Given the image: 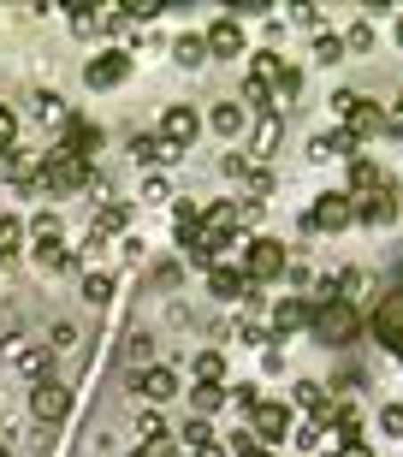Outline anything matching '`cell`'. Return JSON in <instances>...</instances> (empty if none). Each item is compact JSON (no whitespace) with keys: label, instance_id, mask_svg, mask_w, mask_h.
<instances>
[{"label":"cell","instance_id":"6da1fadb","mask_svg":"<svg viewBox=\"0 0 403 457\" xmlns=\"http://www.w3.org/2000/svg\"><path fill=\"white\" fill-rule=\"evenodd\" d=\"M344 196L356 203V220H368V226L398 220V185H391L374 161H362V154L350 161V190H344Z\"/></svg>","mask_w":403,"mask_h":457},{"label":"cell","instance_id":"7a4b0ae2","mask_svg":"<svg viewBox=\"0 0 403 457\" xmlns=\"http://www.w3.org/2000/svg\"><path fill=\"white\" fill-rule=\"evenodd\" d=\"M308 333L333 351V345H350L356 333H362V315H356V303H344V297H320V303L308 309Z\"/></svg>","mask_w":403,"mask_h":457},{"label":"cell","instance_id":"3957f363","mask_svg":"<svg viewBox=\"0 0 403 457\" xmlns=\"http://www.w3.org/2000/svg\"><path fill=\"white\" fill-rule=\"evenodd\" d=\"M89 179H95V172H89L71 149H48L42 161H36L30 190H42V185H48V190H89Z\"/></svg>","mask_w":403,"mask_h":457},{"label":"cell","instance_id":"277c9868","mask_svg":"<svg viewBox=\"0 0 403 457\" xmlns=\"http://www.w3.org/2000/svg\"><path fill=\"white\" fill-rule=\"evenodd\" d=\"M374 339L386 345L391 356L403 362V286H391V291H380V303H374Z\"/></svg>","mask_w":403,"mask_h":457},{"label":"cell","instance_id":"5b68a950","mask_svg":"<svg viewBox=\"0 0 403 457\" xmlns=\"http://www.w3.org/2000/svg\"><path fill=\"white\" fill-rule=\"evenodd\" d=\"M297 434V416H291V404H273V398H261V404L250 410V440L255 445H267L273 452V440H291Z\"/></svg>","mask_w":403,"mask_h":457},{"label":"cell","instance_id":"8992f818","mask_svg":"<svg viewBox=\"0 0 403 457\" xmlns=\"http://www.w3.org/2000/svg\"><path fill=\"white\" fill-rule=\"evenodd\" d=\"M291 268V255L279 237H250L243 244V273H250V286H261V279H279V273Z\"/></svg>","mask_w":403,"mask_h":457},{"label":"cell","instance_id":"52a82bcc","mask_svg":"<svg viewBox=\"0 0 403 457\" xmlns=\"http://www.w3.org/2000/svg\"><path fill=\"white\" fill-rule=\"evenodd\" d=\"M66 410H71V386H66V380H53V374H48V380H36V386H30V416L48 428V434L66 422Z\"/></svg>","mask_w":403,"mask_h":457},{"label":"cell","instance_id":"ba28073f","mask_svg":"<svg viewBox=\"0 0 403 457\" xmlns=\"http://www.w3.org/2000/svg\"><path fill=\"white\" fill-rule=\"evenodd\" d=\"M302 226H308V232H344V226H356V203L344 190H320Z\"/></svg>","mask_w":403,"mask_h":457},{"label":"cell","instance_id":"9c48e42d","mask_svg":"<svg viewBox=\"0 0 403 457\" xmlns=\"http://www.w3.org/2000/svg\"><path fill=\"white\" fill-rule=\"evenodd\" d=\"M125 78H131V54H125V48H101L95 60L84 66V84L89 89H119Z\"/></svg>","mask_w":403,"mask_h":457},{"label":"cell","instance_id":"30bf717a","mask_svg":"<svg viewBox=\"0 0 403 457\" xmlns=\"http://www.w3.org/2000/svg\"><path fill=\"white\" fill-rule=\"evenodd\" d=\"M196 131H202V113L190 102H172L167 113H160V137H167L178 154H190V143H196Z\"/></svg>","mask_w":403,"mask_h":457},{"label":"cell","instance_id":"8fae6325","mask_svg":"<svg viewBox=\"0 0 403 457\" xmlns=\"http://www.w3.org/2000/svg\"><path fill=\"white\" fill-rule=\"evenodd\" d=\"M202 42H208V60H243V48H250V36H243L237 18H214Z\"/></svg>","mask_w":403,"mask_h":457},{"label":"cell","instance_id":"7c38bea8","mask_svg":"<svg viewBox=\"0 0 403 457\" xmlns=\"http://www.w3.org/2000/svg\"><path fill=\"white\" fill-rule=\"evenodd\" d=\"M338 131L350 137V143H368V137H380V131H386V107H380V102H368V96H356V107L344 113V125H338Z\"/></svg>","mask_w":403,"mask_h":457},{"label":"cell","instance_id":"4fadbf2b","mask_svg":"<svg viewBox=\"0 0 403 457\" xmlns=\"http://www.w3.org/2000/svg\"><path fill=\"white\" fill-rule=\"evenodd\" d=\"M101 143H107V137H101V125H89V119H66V143H60V149H71L84 167H95Z\"/></svg>","mask_w":403,"mask_h":457},{"label":"cell","instance_id":"5bb4252c","mask_svg":"<svg viewBox=\"0 0 403 457\" xmlns=\"http://www.w3.org/2000/svg\"><path fill=\"white\" fill-rule=\"evenodd\" d=\"M131 154H136V167H172V161H185V154L172 149L160 131H136L131 137Z\"/></svg>","mask_w":403,"mask_h":457},{"label":"cell","instance_id":"9a60e30c","mask_svg":"<svg viewBox=\"0 0 403 457\" xmlns=\"http://www.w3.org/2000/svg\"><path fill=\"white\" fill-rule=\"evenodd\" d=\"M136 392H143L149 410H154V404H167V398H178V374L172 369H143L136 374Z\"/></svg>","mask_w":403,"mask_h":457},{"label":"cell","instance_id":"2e32d148","mask_svg":"<svg viewBox=\"0 0 403 457\" xmlns=\"http://www.w3.org/2000/svg\"><path fill=\"white\" fill-rule=\"evenodd\" d=\"M208 125H214L226 143H237V137L250 131V107H237V102H214V113H208Z\"/></svg>","mask_w":403,"mask_h":457},{"label":"cell","instance_id":"e0dca14e","mask_svg":"<svg viewBox=\"0 0 403 457\" xmlns=\"http://www.w3.org/2000/svg\"><path fill=\"white\" fill-rule=\"evenodd\" d=\"M291 404L315 410V422L333 428V398H326V386H315V380H297V386H291Z\"/></svg>","mask_w":403,"mask_h":457},{"label":"cell","instance_id":"ac0fdd59","mask_svg":"<svg viewBox=\"0 0 403 457\" xmlns=\"http://www.w3.org/2000/svg\"><path fill=\"white\" fill-rule=\"evenodd\" d=\"M297 327H308V303L302 297H279L273 303V339H291Z\"/></svg>","mask_w":403,"mask_h":457},{"label":"cell","instance_id":"d6986e66","mask_svg":"<svg viewBox=\"0 0 403 457\" xmlns=\"http://www.w3.org/2000/svg\"><path fill=\"white\" fill-rule=\"evenodd\" d=\"M308 161H320V167H326V161H356V143L344 131H333V137H308Z\"/></svg>","mask_w":403,"mask_h":457},{"label":"cell","instance_id":"ffe728a7","mask_svg":"<svg viewBox=\"0 0 403 457\" xmlns=\"http://www.w3.org/2000/svg\"><path fill=\"white\" fill-rule=\"evenodd\" d=\"M243 286H250V279H243V273H237L232 262H219V268H208V291H214L219 303H237V297H243Z\"/></svg>","mask_w":403,"mask_h":457},{"label":"cell","instance_id":"44dd1931","mask_svg":"<svg viewBox=\"0 0 403 457\" xmlns=\"http://www.w3.org/2000/svg\"><path fill=\"white\" fill-rule=\"evenodd\" d=\"M30 255H36V268H48V273H66V268H78V255L66 250V237H48V244H30Z\"/></svg>","mask_w":403,"mask_h":457},{"label":"cell","instance_id":"7402d4cb","mask_svg":"<svg viewBox=\"0 0 403 457\" xmlns=\"http://www.w3.org/2000/svg\"><path fill=\"white\" fill-rule=\"evenodd\" d=\"M279 119L285 113H261V125H255V137H250L255 161H273V154H279Z\"/></svg>","mask_w":403,"mask_h":457},{"label":"cell","instance_id":"603a6c76","mask_svg":"<svg viewBox=\"0 0 403 457\" xmlns=\"http://www.w3.org/2000/svg\"><path fill=\"white\" fill-rule=\"evenodd\" d=\"M226 404H232V386H202V380L190 386V410H196L202 422H208L214 410H226Z\"/></svg>","mask_w":403,"mask_h":457},{"label":"cell","instance_id":"cb8c5ba5","mask_svg":"<svg viewBox=\"0 0 403 457\" xmlns=\"http://www.w3.org/2000/svg\"><path fill=\"white\" fill-rule=\"evenodd\" d=\"M333 291L344 297V303H356V297H368V291H374V273H368V268H344V273L333 279Z\"/></svg>","mask_w":403,"mask_h":457},{"label":"cell","instance_id":"d4e9b609","mask_svg":"<svg viewBox=\"0 0 403 457\" xmlns=\"http://www.w3.org/2000/svg\"><path fill=\"white\" fill-rule=\"evenodd\" d=\"M172 232H178V244L190 250V244L202 237V208L196 203H178V208H172Z\"/></svg>","mask_w":403,"mask_h":457},{"label":"cell","instance_id":"484cf974","mask_svg":"<svg viewBox=\"0 0 403 457\" xmlns=\"http://www.w3.org/2000/svg\"><path fill=\"white\" fill-rule=\"evenodd\" d=\"M172 60L185 71H202L208 66V42H202V36H178V42H172Z\"/></svg>","mask_w":403,"mask_h":457},{"label":"cell","instance_id":"4316f807","mask_svg":"<svg viewBox=\"0 0 403 457\" xmlns=\"http://www.w3.org/2000/svg\"><path fill=\"white\" fill-rule=\"evenodd\" d=\"M125 226H131V203H101L95 208V226H89V232H125Z\"/></svg>","mask_w":403,"mask_h":457},{"label":"cell","instance_id":"83f0119b","mask_svg":"<svg viewBox=\"0 0 403 457\" xmlns=\"http://www.w3.org/2000/svg\"><path fill=\"white\" fill-rule=\"evenodd\" d=\"M0 179H6V185H30V179H36L30 154H24V149H6V154H0Z\"/></svg>","mask_w":403,"mask_h":457},{"label":"cell","instance_id":"f1b7e54d","mask_svg":"<svg viewBox=\"0 0 403 457\" xmlns=\"http://www.w3.org/2000/svg\"><path fill=\"white\" fill-rule=\"evenodd\" d=\"M297 96H302V71H297V66H285L279 78H273V107L285 113V102H297Z\"/></svg>","mask_w":403,"mask_h":457},{"label":"cell","instance_id":"f546056e","mask_svg":"<svg viewBox=\"0 0 403 457\" xmlns=\"http://www.w3.org/2000/svg\"><path fill=\"white\" fill-rule=\"evenodd\" d=\"M196 380H202V386H226V356H219V351H202L196 356Z\"/></svg>","mask_w":403,"mask_h":457},{"label":"cell","instance_id":"4dcf8cb0","mask_svg":"<svg viewBox=\"0 0 403 457\" xmlns=\"http://www.w3.org/2000/svg\"><path fill=\"white\" fill-rule=\"evenodd\" d=\"M18 244H24V220L18 214H0V262H12Z\"/></svg>","mask_w":403,"mask_h":457},{"label":"cell","instance_id":"1f68e13d","mask_svg":"<svg viewBox=\"0 0 403 457\" xmlns=\"http://www.w3.org/2000/svg\"><path fill=\"white\" fill-rule=\"evenodd\" d=\"M107 297H113V273H101V268H89L84 273V303H107Z\"/></svg>","mask_w":403,"mask_h":457},{"label":"cell","instance_id":"d6a6232c","mask_svg":"<svg viewBox=\"0 0 403 457\" xmlns=\"http://www.w3.org/2000/svg\"><path fill=\"white\" fill-rule=\"evenodd\" d=\"M315 60H320V66H338V60H344V36H338V30H320L315 36Z\"/></svg>","mask_w":403,"mask_h":457},{"label":"cell","instance_id":"836d02e7","mask_svg":"<svg viewBox=\"0 0 403 457\" xmlns=\"http://www.w3.org/2000/svg\"><path fill=\"white\" fill-rule=\"evenodd\" d=\"M178 440H185V445H190V452H202V445H214V428L202 422V416H190V422H185V428H178Z\"/></svg>","mask_w":403,"mask_h":457},{"label":"cell","instance_id":"e575fe53","mask_svg":"<svg viewBox=\"0 0 403 457\" xmlns=\"http://www.w3.org/2000/svg\"><path fill=\"white\" fill-rule=\"evenodd\" d=\"M136 440H143V445H160V440H167V422H160L154 410H143V416H136Z\"/></svg>","mask_w":403,"mask_h":457},{"label":"cell","instance_id":"d590c367","mask_svg":"<svg viewBox=\"0 0 403 457\" xmlns=\"http://www.w3.org/2000/svg\"><path fill=\"white\" fill-rule=\"evenodd\" d=\"M368 48H374V24L362 18V24H350V30H344V54H368Z\"/></svg>","mask_w":403,"mask_h":457},{"label":"cell","instance_id":"8d00e7d4","mask_svg":"<svg viewBox=\"0 0 403 457\" xmlns=\"http://www.w3.org/2000/svg\"><path fill=\"white\" fill-rule=\"evenodd\" d=\"M48 356H66V351H78V327H71V321H53V333H48Z\"/></svg>","mask_w":403,"mask_h":457},{"label":"cell","instance_id":"74e56055","mask_svg":"<svg viewBox=\"0 0 403 457\" xmlns=\"http://www.w3.org/2000/svg\"><path fill=\"white\" fill-rule=\"evenodd\" d=\"M66 12H71V30H78V36H95L101 30V12H95V6H66Z\"/></svg>","mask_w":403,"mask_h":457},{"label":"cell","instance_id":"f35d334b","mask_svg":"<svg viewBox=\"0 0 403 457\" xmlns=\"http://www.w3.org/2000/svg\"><path fill=\"white\" fill-rule=\"evenodd\" d=\"M36 119H42V125H48V119H66V102H60V96H53V89H42V96H36Z\"/></svg>","mask_w":403,"mask_h":457},{"label":"cell","instance_id":"ab89813d","mask_svg":"<svg viewBox=\"0 0 403 457\" xmlns=\"http://www.w3.org/2000/svg\"><path fill=\"white\" fill-rule=\"evenodd\" d=\"M149 351H154V339H149V333H131V339H125V369L149 362Z\"/></svg>","mask_w":403,"mask_h":457},{"label":"cell","instance_id":"60d3db41","mask_svg":"<svg viewBox=\"0 0 403 457\" xmlns=\"http://www.w3.org/2000/svg\"><path fill=\"white\" fill-rule=\"evenodd\" d=\"M6 149H18V113L12 107H0V154Z\"/></svg>","mask_w":403,"mask_h":457},{"label":"cell","instance_id":"b9f144b4","mask_svg":"<svg viewBox=\"0 0 403 457\" xmlns=\"http://www.w3.org/2000/svg\"><path fill=\"white\" fill-rule=\"evenodd\" d=\"M380 434L403 440V404H386V410H380Z\"/></svg>","mask_w":403,"mask_h":457},{"label":"cell","instance_id":"7bdbcfd3","mask_svg":"<svg viewBox=\"0 0 403 457\" xmlns=\"http://www.w3.org/2000/svg\"><path fill=\"white\" fill-rule=\"evenodd\" d=\"M237 339H243V345H261V351H267L273 333H267V327H255V321H237Z\"/></svg>","mask_w":403,"mask_h":457},{"label":"cell","instance_id":"ee69618b","mask_svg":"<svg viewBox=\"0 0 403 457\" xmlns=\"http://www.w3.org/2000/svg\"><path fill=\"white\" fill-rule=\"evenodd\" d=\"M232 404H237V410H255V404H261V386H255V380L232 386Z\"/></svg>","mask_w":403,"mask_h":457},{"label":"cell","instance_id":"f6af8a7d","mask_svg":"<svg viewBox=\"0 0 403 457\" xmlns=\"http://www.w3.org/2000/svg\"><path fill=\"white\" fill-rule=\"evenodd\" d=\"M326 107H333V119H338V125H344V113H350V107H356V89H333V102H326Z\"/></svg>","mask_w":403,"mask_h":457},{"label":"cell","instance_id":"bcb514c9","mask_svg":"<svg viewBox=\"0 0 403 457\" xmlns=\"http://www.w3.org/2000/svg\"><path fill=\"white\" fill-rule=\"evenodd\" d=\"M143 203H167V179H160V172L143 179Z\"/></svg>","mask_w":403,"mask_h":457},{"label":"cell","instance_id":"7dc6e473","mask_svg":"<svg viewBox=\"0 0 403 457\" xmlns=\"http://www.w3.org/2000/svg\"><path fill=\"white\" fill-rule=\"evenodd\" d=\"M119 250H125V262H131V268H143V255H149V244H143V237H125Z\"/></svg>","mask_w":403,"mask_h":457},{"label":"cell","instance_id":"c3c4849f","mask_svg":"<svg viewBox=\"0 0 403 457\" xmlns=\"http://www.w3.org/2000/svg\"><path fill=\"white\" fill-rule=\"evenodd\" d=\"M125 457H178V452H172V445L160 440V445H136V452H125Z\"/></svg>","mask_w":403,"mask_h":457},{"label":"cell","instance_id":"681fc988","mask_svg":"<svg viewBox=\"0 0 403 457\" xmlns=\"http://www.w3.org/2000/svg\"><path fill=\"white\" fill-rule=\"evenodd\" d=\"M261 369L279 374V369H285V351H273V345H267V351H261Z\"/></svg>","mask_w":403,"mask_h":457},{"label":"cell","instance_id":"f907efd6","mask_svg":"<svg viewBox=\"0 0 403 457\" xmlns=\"http://www.w3.org/2000/svg\"><path fill=\"white\" fill-rule=\"evenodd\" d=\"M297 445H302V452H315V445H320V422L315 428H297Z\"/></svg>","mask_w":403,"mask_h":457},{"label":"cell","instance_id":"816d5d0a","mask_svg":"<svg viewBox=\"0 0 403 457\" xmlns=\"http://www.w3.org/2000/svg\"><path fill=\"white\" fill-rule=\"evenodd\" d=\"M333 457H374V452H368V445H362V440H350V445H338Z\"/></svg>","mask_w":403,"mask_h":457},{"label":"cell","instance_id":"f5cc1de1","mask_svg":"<svg viewBox=\"0 0 403 457\" xmlns=\"http://www.w3.org/2000/svg\"><path fill=\"white\" fill-rule=\"evenodd\" d=\"M237 457H279V452H267V445H237Z\"/></svg>","mask_w":403,"mask_h":457},{"label":"cell","instance_id":"db71d44e","mask_svg":"<svg viewBox=\"0 0 403 457\" xmlns=\"http://www.w3.org/2000/svg\"><path fill=\"white\" fill-rule=\"evenodd\" d=\"M196 457H226V445H219V440H214V445H202V452H196Z\"/></svg>","mask_w":403,"mask_h":457},{"label":"cell","instance_id":"11a10c76","mask_svg":"<svg viewBox=\"0 0 403 457\" xmlns=\"http://www.w3.org/2000/svg\"><path fill=\"white\" fill-rule=\"evenodd\" d=\"M386 125H398V131H403V102H398V113H386Z\"/></svg>","mask_w":403,"mask_h":457},{"label":"cell","instance_id":"9f6ffc18","mask_svg":"<svg viewBox=\"0 0 403 457\" xmlns=\"http://www.w3.org/2000/svg\"><path fill=\"white\" fill-rule=\"evenodd\" d=\"M0 457H12V445H6V440H0Z\"/></svg>","mask_w":403,"mask_h":457},{"label":"cell","instance_id":"6f0895ef","mask_svg":"<svg viewBox=\"0 0 403 457\" xmlns=\"http://www.w3.org/2000/svg\"><path fill=\"white\" fill-rule=\"evenodd\" d=\"M398 48H403V18H398Z\"/></svg>","mask_w":403,"mask_h":457}]
</instances>
